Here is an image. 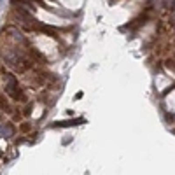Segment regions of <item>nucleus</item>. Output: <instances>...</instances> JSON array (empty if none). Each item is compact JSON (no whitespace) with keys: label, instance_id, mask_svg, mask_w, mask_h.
<instances>
[{"label":"nucleus","instance_id":"nucleus-1","mask_svg":"<svg viewBox=\"0 0 175 175\" xmlns=\"http://www.w3.org/2000/svg\"><path fill=\"white\" fill-rule=\"evenodd\" d=\"M4 91H5L9 96L12 98V100H16V102H25L26 100V96H25V91L19 88V84H18V81H16V77L12 75V74H7V72H4Z\"/></svg>","mask_w":175,"mask_h":175}]
</instances>
